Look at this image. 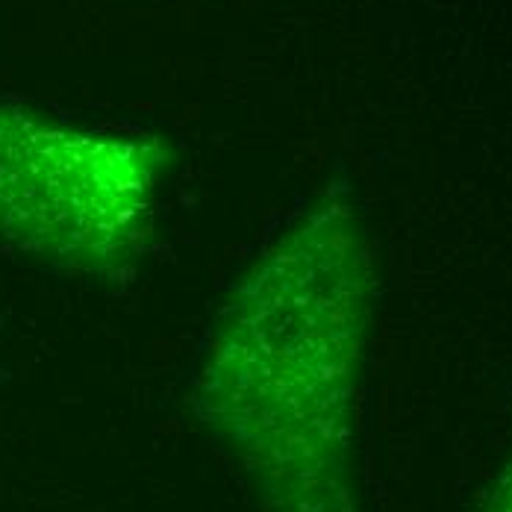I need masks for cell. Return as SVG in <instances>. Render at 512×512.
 <instances>
[{"label":"cell","instance_id":"obj_2","mask_svg":"<svg viewBox=\"0 0 512 512\" xmlns=\"http://www.w3.org/2000/svg\"><path fill=\"white\" fill-rule=\"evenodd\" d=\"M168 151L0 103V242L65 271L118 274L151 239Z\"/></svg>","mask_w":512,"mask_h":512},{"label":"cell","instance_id":"obj_1","mask_svg":"<svg viewBox=\"0 0 512 512\" xmlns=\"http://www.w3.org/2000/svg\"><path fill=\"white\" fill-rule=\"evenodd\" d=\"M371 304L354 212H301L236 283L209 336L198 404L277 512H351L345 436Z\"/></svg>","mask_w":512,"mask_h":512}]
</instances>
